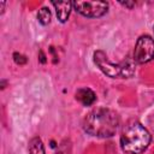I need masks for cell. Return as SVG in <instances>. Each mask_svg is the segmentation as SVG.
Segmentation results:
<instances>
[{"instance_id":"8","label":"cell","mask_w":154,"mask_h":154,"mask_svg":"<svg viewBox=\"0 0 154 154\" xmlns=\"http://www.w3.org/2000/svg\"><path fill=\"white\" fill-rule=\"evenodd\" d=\"M29 154H45V146L38 137H34L29 142Z\"/></svg>"},{"instance_id":"7","label":"cell","mask_w":154,"mask_h":154,"mask_svg":"<svg viewBox=\"0 0 154 154\" xmlns=\"http://www.w3.org/2000/svg\"><path fill=\"white\" fill-rule=\"evenodd\" d=\"M75 96H76V100L79 101L83 106H90L96 100L95 93L91 89H89V88H79L76 91V95Z\"/></svg>"},{"instance_id":"2","label":"cell","mask_w":154,"mask_h":154,"mask_svg":"<svg viewBox=\"0 0 154 154\" xmlns=\"http://www.w3.org/2000/svg\"><path fill=\"white\" fill-rule=\"evenodd\" d=\"M150 140L149 131L137 120H131L123 128L120 147L126 154H140L148 148Z\"/></svg>"},{"instance_id":"10","label":"cell","mask_w":154,"mask_h":154,"mask_svg":"<svg viewBox=\"0 0 154 154\" xmlns=\"http://www.w3.org/2000/svg\"><path fill=\"white\" fill-rule=\"evenodd\" d=\"M13 59H14V61H16L17 64H19V65L26 63V58H25L24 55H22V54H18V53H14V54H13Z\"/></svg>"},{"instance_id":"1","label":"cell","mask_w":154,"mask_h":154,"mask_svg":"<svg viewBox=\"0 0 154 154\" xmlns=\"http://www.w3.org/2000/svg\"><path fill=\"white\" fill-rule=\"evenodd\" d=\"M119 125L118 114L109 108H95L87 114L83 120V129L91 136L111 137L116 134Z\"/></svg>"},{"instance_id":"6","label":"cell","mask_w":154,"mask_h":154,"mask_svg":"<svg viewBox=\"0 0 154 154\" xmlns=\"http://www.w3.org/2000/svg\"><path fill=\"white\" fill-rule=\"evenodd\" d=\"M52 5L54 6L55 8V13H57V17L58 19L61 22V23H65L71 13V10H72V2L71 1H52Z\"/></svg>"},{"instance_id":"5","label":"cell","mask_w":154,"mask_h":154,"mask_svg":"<svg viewBox=\"0 0 154 154\" xmlns=\"http://www.w3.org/2000/svg\"><path fill=\"white\" fill-rule=\"evenodd\" d=\"M72 5L78 13L88 18H99L108 10V4L105 1H75Z\"/></svg>"},{"instance_id":"9","label":"cell","mask_w":154,"mask_h":154,"mask_svg":"<svg viewBox=\"0 0 154 154\" xmlns=\"http://www.w3.org/2000/svg\"><path fill=\"white\" fill-rule=\"evenodd\" d=\"M37 19L42 25H47L51 22V11L47 7H41L37 13Z\"/></svg>"},{"instance_id":"3","label":"cell","mask_w":154,"mask_h":154,"mask_svg":"<svg viewBox=\"0 0 154 154\" xmlns=\"http://www.w3.org/2000/svg\"><path fill=\"white\" fill-rule=\"evenodd\" d=\"M94 63L106 76L111 78H129L135 72V67L130 60L113 64L108 60L107 55L102 51H96L94 53Z\"/></svg>"},{"instance_id":"4","label":"cell","mask_w":154,"mask_h":154,"mask_svg":"<svg viewBox=\"0 0 154 154\" xmlns=\"http://www.w3.org/2000/svg\"><path fill=\"white\" fill-rule=\"evenodd\" d=\"M154 58V40L149 35H142L135 46L134 61L137 64H146Z\"/></svg>"}]
</instances>
